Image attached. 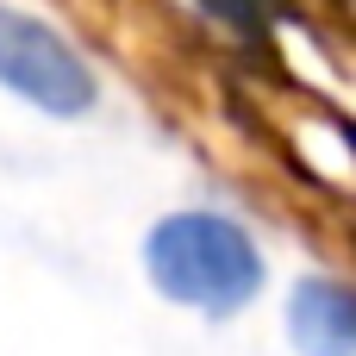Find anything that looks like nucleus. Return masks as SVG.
Masks as SVG:
<instances>
[{
	"instance_id": "nucleus-1",
	"label": "nucleus",
	"mask_w": 356,
	"mask_h": 356,
	"mask_svg": "<svg viewBox=\"0 0 356 356\" xmlns=\"http://www.w3.org/2000/svg\"><path fill=\"white\" fill-rule=\"evenodd\" d=\"M144 275L175 307L238 313L263 288V250L225 213H169L144 238Z\"/></svg>"
},
{
	"instance_id": "nucleus-2",
	"label": "nucleus",
	"mask_w": 356,
	"mask_h": 356,
	"mask_svg": "<svg viewBox=\"0 0 356 356\" xmlns=\"http://www.w3.org/2000/svg\"><path fill=\"white\" fill-rule=\"evenodd\" d=\"M0 81L50 119H81L100 94L94 69L75 56V44L25 13H0Z\"/></svg>"
},
{
	"instance_id": "nucleus-3",
	"label": "nucleus",
	"mask_w": 356,
	"mask_h": 356,
	"mask_svg": "<svg viewBox=\"0 0 356 356\" xmlns=\"http://www.w3.org/2000/svg\"><path fill=\"white\" fill-rule=\"evenodd\" d=\"M288 338L300 344V356H356V294L307 275L288 294Z\"/></svg>"
},
{
	"instance_id": "nucleus-4",
	"label": "nucleus",
	"mask_w": 356,
	"mask_h": 356,
	"mask_svg": "<svg viewBox=\"0 0 356 356\" xmlns=\"http://www.w3.org/2000/svg\"><path fill=\"white\" fill-rule=\"evenodd\" d=\"M257 6L263 0H207V13H219V19H257Z\"/></svg>"
}]
</instances>
